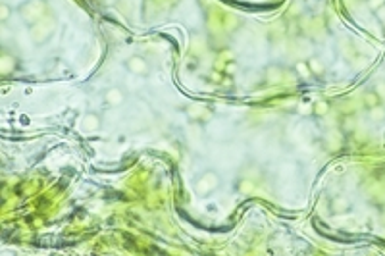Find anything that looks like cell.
<instances>
[{"mask_svg": "<svg viewBox=\"0 0 385 256\" xmlns=\"http://www.w3.org/2000/svg\"><path fill=\"white\" fill-rule=\"evenodd\" d=\"M222 185V177H220V173L218 171H214V170H206L203 171L199 177H197V181H195V189H197V193L201 195V197H210L212 193H216L218 189Z\"/></svg>", "mask_w": 385, "mask_h": 256, "instance_id": "6da1fadb", "label": "cell"}, {"mask_svg": "<svg viewBox=\"0 0 385 256\" xmlns=\"http://www.w3.org/2000/svg\"><path fill=\"white\" fill-rule=\"evenodd\" d=\"M48 14V6L45 0H29L22 6V16L23 20L29 25H35L43 22Z\"/></svg>", "mask_w": 385, "mask_h": 256, "instance_id": "7a4b0ae2", "label": "cell"}, {"mask_svg": "<svg viewBox=\"0 0 385 256\" xmlns=\"http://www.w3.org/2000/svg\"><path fill=\"white\" fill-rule=\"evenodd\" d=\"M125 68L131 71V73L139 75V77L148 75V71H150L148 62H147L143 56H139V54H133V56H129V58L125 60Z\"/></svg>", "mask_w": 385, "mask_h": 256, "instance_id": "3957f363", "label": "cell"}, {"mask_svg": "<svg viewBox=\"0 0 385 256\" xmlns=\"http://www.w3.org/2000/svg\"><path fill=\"white\" fill-rule=\"evenodd\" d=\"M100 127H102V117H100V114L87 112L85 116L81 117V129L85 133H96V131H100Z\"/></svg>", "mask_w": 385, "mask_h": 256, "instance_id": "277c9868", "label": "cell"}, {"mask_svg": "<svg viewBox=\"0 0 385 256\" xmlns=\"http://www.w3.org/2000/svg\"><path fill=\"white\" fill-rule=\"evenodd\" d=\"M104 102L110 106V108H118L125 102V91L121 87H110L106 93H104Z\"/></svg>", "mask_w": 385, "mask_h": 256, "instance_id": "5b68a950", "label": "cell"}, {"mask_svg": "<svg viewBox=\"0 0 385 256\" xmlns=\"http://www.w3.org/2000/svg\"><path fill=\"white\" fill-rule=\"evenodd\" d=\"M18 68V58L12 54V52H8V50H4L2 54H0V73L2 75H10V73H14Z\"/></svg>", "mask_w": 385, "mask_h": 256, "instance_id": "8992f818", "label": "cell"}, {"mask_svg": "<svg viewBox=\"0 0 385 256\" xmlns=\"http://www.w3.org/2000/svg\"><path fill=\"white\" fill-rule=\"evenodd\" d=\"M353 208V204H351V200L347 199V197H335V199H331L329 200V210L333 212V214H345V212H349V210Z\"/></svg>", "mask_w": 385, "mask_h": 256, "instance_id": "52a82bcc", "label": "cell"}, {"mask_svg": "<svg viewBox=\"0 0 385 256\" xmlns=\"http://www.w3.org/2000/svg\"><path fill=\"white\" fill-rule=\"evenodd\" d=\"M187 116L193 117V119H206V117L212 116V112H210V108H206L203 104H193L187 108Z\"/></svg>", "mask_w": 385, "mask_h": 256, "instance_id": "ba28073f", "label": "cell"}, {"mask_svg": "<svg viewBox=\"0 0 385 256\" xmlns=\"http://www.w3.org/2000/svg\"><path fill=\"white\" fill-rule=\"evenodd\" d=\"M306 64H308V68H310V73L312 75H324L326 73V64L322 62V58L320 56H310L308 60H306Z\"/></svg>", "mask_w": 385, "mask_h": 256, "instance_id": "9c48e42d", "label": "cell"}, {"mask_svg": "<svg viewBox=\"0 0 385 256\" xmlns=\"http://www.w3.org/2000/svg\"><path fill=\"white\" fill-rule=\"evenodd\" d=\"M329 110H331V104H329L327 100H316V102L312 104V116H316V117L327 116Z\"/></svg>", "mask_w": 385, "mask_h": 256, "instance_id": "30bf717a", "label": "cell"}, {"mask_svg": "<svg viewBox=\"0 0 385 256\" xmlns=\"http://www.w3.org/2000/svg\"><path fill=\"white\" fill-rule=\"evenodd\" d=\"M362 100H364V106H366V108H374V106H378V104H382V102H384V100L380 98V94L376 93L374 89H372V91H368V93H364Z\"/></svg>", "mask_w": 385, "mask_h": 256, "instance_id": "8fae6325", "label": "cell"}, {"mask_svg": "<svg viewBox=\"0 0 385 256\" xmlns=\"http://www.w3.org/2000/svg\"><path fill=\"white\" fill-rule=\"evenodd\" d=\"M368 116H370L372 121H382V119H385L384 102H382V104H378V106H374V108H368Z\"/></svg>", "mask_w": 385, "mask_h": 256, "instance_id": "7c38bea8", "label": "cell"}, {"mask_svg": "<svg viewBox=\"0 0 385 256\" xmlns=\"http://www.w3.org/2000/svg\"><path fill=\"white\" fill-rule=\"evenodd\" d=\"M281 75H283V71H281V68H277V66H270V68L266 70L268 83H277V81H281Z\"/></svg>", "mask_w": 385, "mask_h": 256, "instance_id": "4fadbf2b", "label": "cell"}, {"mask_svg": "<svg viewBox=\"0 0 385 256\" xmlns=\"http://www.w3.org/2000/svg\"><path fill=\"white\" fill-rule=\"evenodd\" d=\"M10 18H12V6L6 4V2H2L0 4V24H6Z\"/></svg>", "mask_w": 385, "mask_h": 256, "instance_id": "5bb4252c", "label": "cell"}, {"mask_svg": "<svg viewBox=\"0 0 385 256\" xmlns=\"http://www.w3.org/2000/svg\"><path fill=\"white\" fill-rule=\"evenodd\" d=\"M295 70H296V73H298L300 77H308V75H312V73H310V68H308V64H306V62H298V64L295 66Z\"/></svg>", "mask_w": 385, "mask_h": 256, "instance_id": "9a60e30c", "label": "cell"}, {"mask_svg": "<svg viewBox=\"0 0 385 256\" xmlns=\"http://www.w3.org/2000/svg\"><path fill=\"white\" fill-rule=\"evenodd\" d=\"M239 193H243V195H249V193H252V189H254V185H252V181H249V179H243V181H239Z\"/></svg>", "mask_w": 385, "mask_h": 256, "instance_id": "2e32d148", "label": "cell"}, {"mask_svg": "<svg viewBox=\"0 0 385 256\" xmlns=\"http://www.w3.org/2000/svg\"><path fill=\"white\" fill-rule=\"evenodd\" d=\"M366 4H368V8H370V10H374V12H378V10L385 8V0H366Z\"/></svg>", "mask_w": 385, "mask_h": 256, "instance_id": "e0dca14e", "label": "cell"}, {"mask_svg": "<svg viewBox=\"0 0 385 256\" xmlns=\"http://www.w3.org/2000/svg\"><path fill=\"white\" fill-rule=\"evenodd\" d=\"M374 91L380 94L382 100H385V79H380V81L374 85Z\"/></svg>", "mask_w": 385, "mask_h": 256, "instance_id": "ac0fdd59", "label": "cell"}, {"mask_svg": "<svg viewBox=\"0 0 385 256\" xmlns=\"http://www.w3.org/2000/svg\"><path fill=\"white\" fill-rule=\"evenodd\" d=\"M298 114H302V116L312 114V104H300V106H298Z\"/></svg>", "mask_w": 385, "mask_h": 256, "instance_id": "d6986e66", "label": "cell"}, {"mask_svg": "<svg viewBox=\"0 0 385 256\" xmlns=\"http://www.w3.org/2000/svg\"><path fill=\"white\" fill-rule=\"evenodd\" d=\"M235 71H237V64H235V62H227V64H226V73H227V75H233Z\"/></svg>", "mask_w": 385, "mask_h": 256, "instance_id": "ffe728a7", "label": "cell"}, {"mask_svg": "<svg viewBox=\"0 0 385 256\" xmlns=\"http://www.w3.org/2000/svg\"><path fill=\"white\" fill-rule=\"evenodd\" d=\"M384 106H385V100H384Z\"/></svg>", "mask_w": 385, "mask_h": 256, "instance_id": "44dd1931", "label": "cell"}]
</instances>
